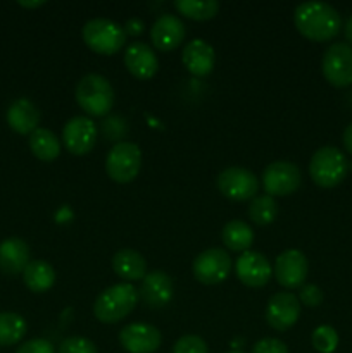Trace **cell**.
Wrapping results in <instances>:
<instances>
[{
	"mask_svg": "<svg viewBox=\"0 0 352 353\" xmlns=\"http://www.w3.org/2000/svg\"><path fill=\"white\" fill-rule=\"evenodd\" d=\"M293 24L302 37L311 41L333 40L342 30V17L326 2H304L293 10Z\"/></svg>",
	"mask_w": 352,
	"mask_h": 353,
	"instance_id": "cell-1",
	"label": "cell"
},
{
	"mask_svg": "<svg viewBox=\"0 0 352 353\" xmlns=\"http://www.w3.org/2000/svg\"><path fill=\"white\" fill-rule=\"evenodd\" d=\"M138 303V290L131 283H119L104 290L93 303V316L104 324H116L130 316Z\"/></svg>",
	"mask_w": 352,
	"mask_h": 353,
	"instance_id": "cell-2",
	"label": "cell"
},
{
	"mask_svg": "<svg viewBox=\"0 0 352 353\" xmlns=\"http://www.w3.org/2000/svg\"><path fill=\"white\" fill-rule=\"evenodd\" d=\"M76 102L92 117H102L114 105V90L102 74H86L76 85Z\"/></svg>",
	"mask_w": 352,
	"mask_h": 353,
	"instance_id": "cell-3",
	"label": "cell"
},
{
	"mask_svg": "<svg viewBox=\"0 0 352 353\" xmlns=\"http://www.w3.org/2000/svg\"><path fill=\"white\" fill-rule=\"evenodd\" d=\"M83 41L90 50L99 55H114L126 43V33L124 28L110 19L97 17L90 19L81 30Z\"/></svg>",
	"mask_w": 352,
	"mask_h": 353,
	"instance_id": "cell-4",
	"label": "cell"
},
{
	"mask_svg": "<svg viewBox=\"0 0 352 353\" xmlns=\"http://www.w3.org/2000/svg\"><path fill=\"white\" fill-rule=\"evenodd\" d=\"M309 174L321 188H335L347 174V159L337 147H321L311 157Z\"/></svg>",
	"mask_w": 352,
	"mask_h": 353,
	"instance_id": "cell-5",
	"label": "cell"
},
{
	"mask_svg": "<svg viewBox=\"0 0 352 353\" xmlns=\"http://www.w3.org/2000/svg\"><path fill=\"white\" fill-rule=\"evenodd\" d=\"M141 168V152L137 143L119 141L109 150L106 159L107 176L114 183L126 185L138 176Z\"/></svg>",
	"mask_w": 352,
	"mask_h": 353,
	"instance_id": "cell-6",
	"label": "cell"
},
{
	"mask_svg": "<svg viewBox=\"0 0 352 353\" xmlns=\"http://www.w3.org/2000/svg\"><path fill=\"white\" fill-rule=\"evenodd\" d=\"M302 183V172L299 165L289 161H276L266 165L262 171V186L266 195L269 196H285L292 195L300 188Z\"/></svg>",
	"mask_w": 352,
	"mask_h": 353,
	"instance_id": "cell-7",
	"label": "cell"
},
{
	"mask_svg": "<svg viewBox=\"0 0 352 353\" xmlns=\"http://www.w3.org/2000/svg\"><path fill=\"white\" fill-rule=\"evenodd\" d=\"M323 76L335 88H347L352 85V47L344 41L330 45L321 62Z\"/></svg>",
	"mask_w": 352,
	"mask_h": 353,
	"instance_id": "cell-8",
	"label": "cell"
},
{
	"mask_svg": "<svg viewBox=\"0 0 352 353\" xmlns=\"http://www.w3.org/2000/svg\"><path fill=\"white\" fill-rule=\"evenodd\" d=\"M217 190L226 199L235 202H245V200L255 199L259 190V179L252 171L245 168H228L219 172L216 179Z\"/></svg>",
	"mask_w": 352,
	"mask_h": 353,
	"instance_id": "cell-9",
	"label": "cell"
},
{
	"mask_svg": "<svg viewBox=\"0 0 352 353\" xmlns=\"http://www.w3.org/2000/svg\"><path fill=\"white\" fill-rule=\"evenodd\" d=\"M193 276L202 285H217L228 278L231 271V259L223 248H209L195 257L192 264Z\"/></svg>",
	"mask_w": 352,
	"mask_h": 353,
	"instance_id": "cell-10",
	"label": "cell"
},
{
	"mask_svg": "<svg viewBox=\"0 0 352 353\" xmlns=\"http://www.w3.org/2000/svg\"><path fill=\"white\" fill-rule=\"evenodd\" d=\"M307 271H309V264H307L306 255L295 248L282 252L276 257L275 268H273L275 279L285 290L302 288L307 278Z\"/></svg>",
	"mask_w": 352,
	"mask_h": 353,
	"instance_id": "cell-11",
	"label": "cell"
},
{
	"mask_svg": "<svg viewBox=\"0 0 352 353\" xmlns=\"http://www.w3.org/2000/svg\"><path fill=\"white\" fill-rule=\"evenodd\" d=\"M97 141V126L90 117L76 116L66 123L62 130V143L72 155H86Z\"/></svg>",
	"mask_w": 352,
	"mask_h": 353,
	"instance_id": "cell-12",
	"label": "cell"
},
{
	"mask_svg": "<svg viewBox=\"0 0 352 353\" xmlns=\"http://www.w3.org/2000/svg\"><path fill=\"white\" fill-rule=\"evenodd\" d=\"M300 317V302L293 293L278 292L269 299L266 307V321L275 331L285 333Z\"/></svg>",
	"mask_w": 352,
	"mask_h": 353,
	"instance_id": "cell-13",
	"label": "cell"
},
{
	"mask_svg": "<svg viewBox=\"0 0 352 353\" xmlns=\"http://www.w3.org/2000/svg\"><path fill=\"white\" fill-rule=\"evenodd\" d=\"M119 343L128 353H154L162 343V334L152 324L133 323L119 331Z\"/></svg>",
	"mask_w": 352,
	"mask_h": 353,
	"instance_id": "cell-14",
	"label": "cell"
},
{
	"mask_svg": "<svg viewBox=\"0 0 352 353\" xmlns=\"http://www.w3.org/2000/svg\"><path fill=\"white\" fill-rule=\"evenodd\" d=\"M237 278L248 288H262L273 276V268L268 259L254 250H247L238 257L235 264Z\"/></svg>",
	"mask_w": 352,
	"mask_h": 353,
	"instance_id": "cell-15",
	"label": "cell"
},
{
	"mask_svg": "<svg viewBox=\"0 0 352 353\" xmlns=\"http://www.w3.org/2000/svg\"><path fill=\"white\" fill-rule=\"evenodd\" d=\"M175 295V283L164 271H152L141 279L138 296L150 309H162L168 305Z\"/></svg>",
	"mask_w": 352,
	"mask_h": 353,
	"instance_id": "cell-16",
	"label": "cell"
},
{
	"mask_svg": "<svg viewBox=\"0 0 352 353\" xmlns=\"http://www.w3.org/2000/svg\"><path fill=\"white\" fill-rule=\"evenodd\" d=\"M185 24L175 14H162L150 28V41L162 52H171L185 40Z\"/></svg>",
	"mask_w": 352,
	"mask_h": 353,
	"instance_id": "cell-17",
	"label": "cell"
},
{
	"mask_svg": "<svg viewBox=\"0 0 352 353\" xmlns=\"http://www.w3.org/2000/svg\"><path fill=\"white\" fill-rule=\"evenodd\" d=\"M182 61L190 74L197 78H206L213 72L214 64H216V52L207 41L195 38L185 45Z\"/></svg>",
	"mask_w": 352,
	"mask_h": 353,
	"instance_id": "cell-18",
	"label": "cell"
},
{
	"mask_svg": "<svg viewBox=\"0 0 352 353\" xmlns=\"http://www.w3.org/2000/svg\"><path fill=\"white\" fill-rule=\"evenodd\" d=\"M124 65L131 76L138 79L154 78L159 69V59L155 52L141 41H133L124 52Z\"/></svg>",
	"mask_w": 352,
	"mask_h": 353,
	"instance_id": "cell-19",
	"label": "cell"
},
{
	"mask_svg": "<svg viewBox=\"0 0 352 353\" xmlns=\"http://www.w3.org/2000/svg\"><path fill=\"white\" fill-rule=\"evenodd\" d=\"M30 247L21 238H7L0 243V272L16 276L30 264Z\"/></svg>",
	"mask_w": 352,
	"mask_h": 353,
	"instance_id": "cell-20",
	"label": "cell"
},
{
	"mask_svg": "<svg viewBox=\"0 0 352 353\" xmlns=\"http://www.w3.org/2000/svg\"><path fill=\"white\" fill-rule=\"evenodd\" d=\"M6 117L10 130L19 134H31L35 130H38L40 110L31 100L17 99L9 105Z\"/></svg>",
	"mask_w": 352,
	"mask_h": 353,
	"instance_id": "cell-21",
	"label": "cell"
},
{
	"mask_svg": "<svg viewBox=\"0 0 352 353\" xmlns=\"http://www.w3.org/2000/svg\"><path fill=\"white\" fill-rule=\"evenodd\" d=\"M113 269L126 283L141 281L147 276V262L144 255L133 248H121L113 257Z\"/></svg>",
	"mask_w": 352,
	"mask_h": 353,
	"instance_id": "cell-22",
	"label": "cell"
},
{
	"mask_svg": "<svg viewBox=\"0 0 352 353\" xmlns=\"http://www.w3.org/2000/svg\"><path fill=\"white\" fill-rule=\"evenodd\" d=\"M24 285L33 293H45L54 286L55 271L48 262L31 261L23 271Z\"/></svg>",
	"mask_w": 352,
	"mask_h": 353,
	"instance_id": "cell-23",
	"label": "cell"
},
{
	"mask_svg": "<svg viewBox=\"0 0 352 353\" xmlns=\"http://www.w3.org/2000/svg\"><path fill=\"white\" fill-rule=\"evenodd\" d=\"M221 240L224 247L230 248L231 252H247L254 243V231L247 223L235 219L224 224L221 231Z\"/></svg>",
	"mask_w": 352,
	"mask_h": 353,
	"instance_id": "cell-24",
	"label": "cell"
},
{
	"mask_svg": "<svg viewBox=\"0 0 352 353\" xmlns=\"http://www.w3.org/2000/svg\"><path fill=\"white\" fill-rule=\"evenodd\" d=\"M30 148L37 159L52 162L61 154V140L47 128H38L30 134Z\"/></svg>",
	"mask_w": 352,
	"mask_h": 353,
	"instance_id": "cell-25",
	"label": "cell"
},
{
	"mask_svg": "<svg viewBox=\"0 0 352 353\" xmlns=\"http://www.w3.org/2000/svg\"><path fill=\"white\" fill-rule=\"evenodd\" d=\"M26 321L16 312H0V347L19 343L26 334Z\"/></svg>",
	"mask_w": 352,
	"mask_h": 353,
	"instance_id": "cell-26",
	"label": "cell"
},
{
	"mask_svg": "<svg viewBox=\"0 0 352 353\" xmlns=\"http://www.w3.org/2000/svg\"><path fill=\"white\" fill-rule=\"evenodd\" d=\"M176 10L193 21L213 19L219 10V2L216 0H176Z\"/></svg>",
	"mask_w": 352,
	"mask_h": 353,
	"instance_id": "cell-27",
	"label": "cell"
},
{
	"mask_svg": "<svg viewBox=\"0 0 352 353\" xmlns=\"http://www.w3.org/2000/svg\"><path fill=\"white\" fill-rule=\"evenodd\" d=\"M276 214H278V205H276L275 199L269 195L255 196L248 205V217L259 226L271 224L276 219Z\"/></svg>",
	"mask_w": 352,
	"mask_h": 353,
	"instance_id": "cell-28",
	"label": "cell"
},
{
	"mask_svg": "<svg viewBox=\"0 0 352 353\" xmlns=\"http://www.w3.org/2000/svg\"><path fill=\"white\" fill-rule=\"evenodd\" d=\"M313 347L320 353H333L338 347V334L331 326H320L313 333Z\"/></svg>",
	"mask_w": 352,
	"mask_h": 353,
	"instance_id": "cell-29",
	"label": "cell"
},
{
	"mask_svg": "<svg viewBox=\"0 0 352 353\" xmlns=\"http://www.w3.org/2000/svg\"><path fill=\"white\" fill-rule=\"evenodd\" d=\"M59 353H99L95 343L88 338L71 336L59 345Z\"/></svg>",
	"mask_w": 352,
	"mask_h": 353,
	"instance_id": "cell-30",
	"label": "cell"
},
{
	"mask_svg": "<svg viewBox=\"0 0 352 353\" xmlns=\"http://www.w3.org/2000/svg\"><path fill=\"white\" fill-rule=\"evenodd\" d=\"M173 353H207V345L197 334H185L176 341Z\"/></svg>",
	"mask_w": 352,
	"mask_h": 353,
	"instance_id": "cell-31",
	"label": "cell"
},
{
	"mask_svg": "<svg viewBox=\"0 0 352 353\" xmlns=\"http://www.w3.org/2000/svg\"><path fill=\"white\" fill-rule=\"evenodd\" d=\"M299 302L304 303L306 307H317L323 302V292H321L320 286L316 285H304L299 290Z\"/></svg>",
	"mask_w": 352,
	"mask_h": 353,
	"instance_id": "cell-32",
	"label": "cell"
},
{
	"mask_svg": "<svg viewBox=\"0 0 352 353\" xmlns=\"http://www.w3.org/2000/svg\"><path fill=\"white\" fill-rule=\"evenodd\" d=\"M252 353H289V348L278 338H262L254 345Z\"/></svg>",
	"mask_w": 352,
	"mask_h": 353,
	"instance_id": "cell-33",
	"label": "cell"
},
{
	"mask_svg": "<svg viewBox=\"0 0 352 353\" xmlns=\"http://www.w3.org/2000/svg\"><path fill=\"white\" fill-rule=\"evenodd\" d=\"M16 353H55L54 345L43 338H35V340L26 341L17 348Z\"/></svg>",
	"mask_w": 352,
	"mask_h": 353,
	"instance_id": "cell-34",
	"label": "cell"
},
{
	"mask_svg": "<svg viewBox=\"0 0 352 353\" xmlns=\"http://www.w3.org/2000/svg\"><path fill=\"white\" fill-rule=\"evenodd\" d=\"M141 31H144V23H141L140 19H130L126 23V26H124V33L126 34H140Z\"/></svg>",
	"mask_w": 352,
	"mask_h": 353,
	"instance_id": "cell-35",
	"label": "cell"
},
{
	"mask_svg": "<svg viewBox=\"0 0 352 353\" xmlns=\"http://www.w3.org/2000/svg\"><path fill=\"white\" fill-rule=\"evenodd\" d=\"M342 140H344V147H345V150H347L349 154L352 155V123L349 124L347 128H345V131H344V138H342Z\"/></svg>",
	"mask_w": 352,
	"mask_h": 353,
	"instance_id": "cell-36",
	"label": "cell"
},
{
	"mask_svg": "<svg viewBox=\"0 0 352 353\" xmlns=\"http://www.w3.org/2000/svg\"><path fill=\"white\" fill-rule=\"evenodd\" d=\"M345 38H347L349 45H352V16L349 17L347 23H345Z\"/></svg>",
	"mask_w": 352,
	"mask_h": 353,
	"instance_id": "cell-37",
	"label": "cell"
},
{
	"mask_svg": "<svg viewBox=\"0 0 352 353\" xmlns=\"http://www.w3.org/2000/svg\"><path fill=\"white\" fill-rule=\"evenodd\" d=\"M19 6L26 7V9H35V7L45 6V0H37V2H24V0H21Z\"/></svg>",
	"mask_w": 352,
	"mask_h": 353,
	"instance_id": "cell-38",
	"label": "cell"
},
{
	"mask_svg": "<svg viewBox=\"0 0 352 353\" xmlns=\"http://www.w3.org/2000/svg\"><path fill=\"white\" fill-rule=\"evenodd\" d=\"M228 353H244V352H240V350H231V352H228Z\"/></svg>",
	"mask_w": 352,
	"mask_h": 353,
	"instance_id": "cell-39",
	"label": "cell"
},
{
	"mask_svg": "<svg viewBox=\"0 0 352 353\" xmlns=\"http://www.w3.org/2000/svg\"><path fill=\"white\" fill-rule=\"evenodd\" d=\"M351 103H352V93H351Z\"/></svg>",
	"mask_w": 352,
	"mask_h": 353,
	"instance_id": "cell-40",
	"label": "cell"
}]
</instances>
